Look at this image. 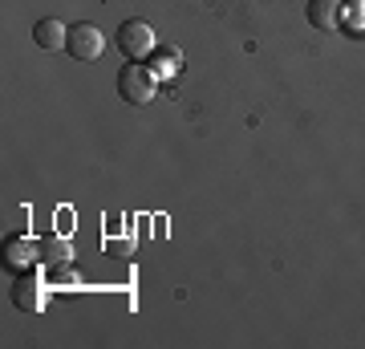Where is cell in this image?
I'll list each match as a JSON object with an SVG mask.
<instances>
[{"mask_svg": "<svg viewBox=\"0 0 365 349\" xmlns=\"http://www.w3.org/2000/svg\"><path fill=\"white\" fill-rule=\"evenodd\" d=\"M155 74L146 69L143 61H130L118 69V98L126 106H146L150 98H155Z\"/></svg>", "mask_w": 365, "mask_h": 349, "instance_id": "6da1fadb", "label": "cell"}, {"mask_svg": "<svg viewBox=\"0 0 365 349\" xmlns=\"http://www.w3.org/2000/svg\"><path fill=\"white\" fill-rule=\"evenodd\" d=\"M118 49L126 53L130 61H146L150 53H155V29L146 25V21H122L118 25Z\"/></svg>", "mask_w": 365, "mask_h": 349, "instance_id": "7a4b0ae2", "label": "cell"}, {"mask_svg": "<svg viewBox=\"0 0 365 349\" xmlns=\"http://www.w3.org/2000/svg\"><path fill=\"white\" fill-rule=\"evenodd\" d=\"M106 49V37H102V29H93V25H73L69 29V37H66V53L73 57V61H98Z\"/></svg>", "mask_w": 365, "mask_h": 349, "instance_id": "3957f363", "label": "cell"}, {"mask_svg": "<svg viewBox=\"0 0 365 349\" xmlns=\"http://www.w3.org/2000/svg\"><path fill=\"white\" fill-rule=\"evenodd\" d=\"M13 305L25 313H41L49 305V288L41 285V276L33 268L29 272H16V285H13Z\"/></svg>", "mask_w": 365, "mask_h": 349, "instance_id": "277c9868", "label": "cell"}, {"mask_svg": "<svg viewBox=\"0 0 365 349\" xmlns=\"http://www.w3.org/2000/svg\"><path fill=\"white\" fill-rule=\"evenodd\" d=\"M37 256H41V268H49V272H61L73 264V244H69L66 236H57V232H45L37 240Z\"/></svg>", "mask_w": 365, "mask_h": 349, "instance_id": "5b68a950", "label": "cell"}, {"mask_svg": "<svg viewBox=\"0 0 365 349\" xmlns=\"http://www.w3.org/2000/svg\"><path fill=\"white\" fill-rule=\"evenodd\" d=\"M0 256H4V268H9V272H29V268H37V264H41L37 244L25 240V236H9L4 248H0Z\"/></svg>", "mask_w": 365, "mask_h": 349, "instance_id": "8992f818", "label": "cell"}, {"mask_svg": "<svg viewBox=\"0 0 365 349\" xmlns=\"http://www.w3.org/2000/svg\"><path fill=\"white\" fill-rule=\"evenodd\" d=\"M341 4H345V0H309L304 16H309V25L313 29L333 33V29H341Z\"/></svg>", "mask_w": 365, "mask_h": 349, "instance_id": "52a82bcc", "label": "cell"}, {"mask_svg": "<svg viewBox=\"0 0 365 349\" xmlns=\"http://www.w3.org/2000/svg\"><path fill=\"white\" fill-rule=\"evenodd\" d=\"M66 37H69V29L61 25V21H37V29H33V41H37L41 49H66Z\"/></svg>", "mask_w": 365, "mask_h": 349, "instance_id": "ba28073f", "label": "cell"}, {"mask_svg": "<svg viewBox=\"0 0 365 349\" xmlns=\"http://www.w3.org/2000/svg\"><path fill=\"white\" fill-rule=\"evenodd\" d=\"M179 69H182V53L179 49H158L155 53V78H179Z\"/></svg>", "mask_w": 365, "mask_h": 349, "instance_id": "9c48e42d", "label": "cell"}, {"mask_svg": "<svg viewBox=\"0 0 365 349\" xmlns=\"http://www.w3.org/2000/svg\"><path fill=\"white\" fill-rule=\"evenodd\" d=\"M349 4H365V0H349Z\"/></svg>", "mask_w": 365, "mask_h": 349, "instance_id": "30bf717a", "label": "cell"}]
</instances>
